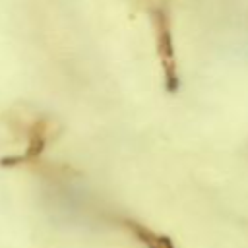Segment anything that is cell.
<instances>
[{
  "instance_id": "obj_1",
  "label": "cell",
  "mask_w": 248,
  "mask_h": 248,
  "mask_svg": "<svg viewBox=\"0 0 248 248\" xmlns=\"http://www.w3.org/2000/svg\"><path fill=\"white\" fill-rule=\"evenodd\" d=\"M155 21V43H157V54L161 58L163 74H165V87L169 93H174L178 89V74H176V62H174V48H172V35H170V23L165 10L153 12Z\"/></svg>"
}]
</instances>
